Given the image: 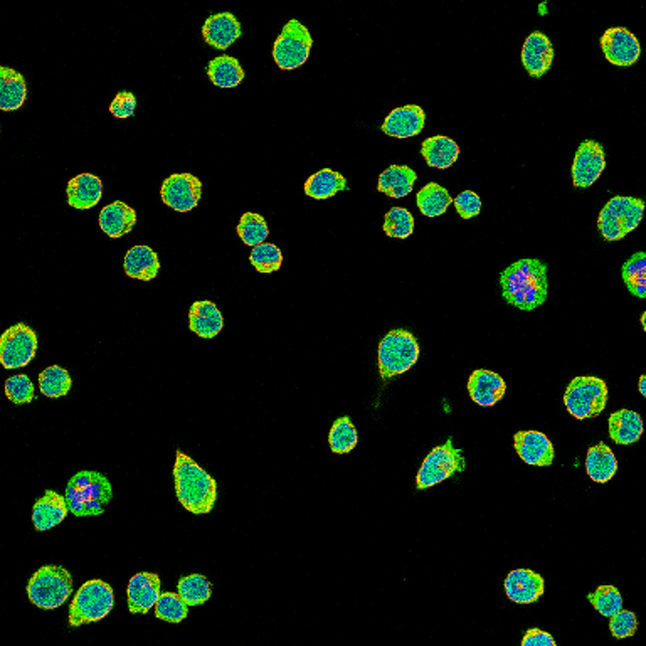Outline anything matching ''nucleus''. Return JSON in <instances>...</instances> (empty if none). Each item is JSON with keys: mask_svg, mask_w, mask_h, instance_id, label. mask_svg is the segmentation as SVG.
<instances>
[{"mask_svg": "<svg viewBox=\"0 0 646 646\" xmlns=\"http://www.w3.org/2000/svg\"><path fill=\"white\" fill-rule=\"evenodd\" d=\"M135 94L130 91H120L110 106V112L116 118H130L132 114H135Z\"/></svg>", "mask_w": 646, "mask_h": 646, "instance_id": "de8ad7c7", "label": "nucleus"}, {"mask_svg": "<svg viewBox=\"0 0 646 646\" xmlns=\"http://www.w3.org/2000/svg\"><path fill=\"white\" fill-rule=\"evenodd\" d=\"M179 596L187 606H203L211 598V584L201 574H191L179 581Z\"/></svg>", "mask_w": 646, "mask_h": 646, "instance_id": "58836bf2", "label": "nucleus"}, {"mask_svg": "<svg viewBox=\"0 0 646 646\" xmlns=\"http://www.w3.org/2000/svg\"><path fill=\"white\" fill-rule=\"evenodd\" d=\"M312 35L305 25L298 23L296 19L290 21L283 27L282 35L274 41L273 45V57L278 68L290 71L300 68L306 63L312 49Z\"/></svg>", "mask_w": 646, "mask_h": 646, "instance_id": "9d476101", "label": "nucleus"}, {"mask_svg": "<svg viewBox=\"0 0 646 646\" xmlns=\"http://www.w3.org/2000/svg\"><path fill=\"white\" fill-rule=\"evenodd\" d=\"M37 335L25 323H15L0 339V363L5 369L25 367L35 359Z\"/></svg>", "mask_w": 646, "mask_h": 646, "instance_id": "9b49d317", "label": "nucleus"}, {"mask_svg": "<svg viewBox=\"0 0 646 646\" xmlns=\"http://www.w3.org/2000/svg\"><path fill=\"white\" fill-rule=\"evenodd\" d=\"M463 470H465L463 452L456 450L453 446V440L450 438L442 446H436L424 458L418 476H416V488L426 490V488L434 487L456 473H462Z\"/></svg>", "mask_w": 646, "mask_h": 646, "instance_id": "1a4fd4ad", "label": "nucleus"}, {"mask_svg": "<svg viewBox=\"0 0 646 646\" xmlns=\"http://www.w3.org/2000/svg\"><path fill=\"white\" fill-rule=\"evenodd\" d=\"M250 261L256 272H278L282 268V263H283V254H282L280 248H276L272 243H263L260 246L253 248Z\"/></svg>", "mask_w": 646, "mask_h": 646, "instance_id": "79ce46f5", "label": "nucleus"}, {"mask_svg": "<svg viewBox=\"0 0 646 646\" xmlns=\"http://www.w3.org/2000/svg\"><path fill=\"white\" fill-rule=\"evenodd\" d=\"M112 497L114 492L106 476L98 472H80L69 480L65 499L73 515L93 517L102 515Z\"/></svg>", "mask_w": 646, "mask_h": 646, "instance_id": "7ed1b4c3", "label": "nucleus"}, {"mask_svg": "<svg viewBox=\"0 0 646 646\" xmlns=\"http://www.w3.org/2000/svg\"><path fill=\"white\" fill-rule=\"evenodd\" d=\"M203 35L207 45L224 51L241 37V24L231 12L213 14L205 19Z\"/></svg>", "mask_w": 646, "mask_h": 646, "instance_id": "412c9836", "label": "nucleus"}, {"mask_svg": "<svg viewBox=\"0 0 646 646\" xmlns=\"http://www.w3.org/2000/svg\"><path fill=\"white\" fill-rule=\"evenodd\" d=\"M416 179H418L416 172L408 165H391L379 175L377 191L386 194L393 199H401L411 194Z\"/></svg>", "mask_w": 646, "mask_h": 646, "instance_id": "c85d7f7f", "label": "nucleus"}, {"mask_svg": "<svg viewBox=\"0 0 646 646\" xmlns=\"http://www.w3.org/2000/svg\"><path fill=\"white\" fill-rule=\"evenodd\" d=\"M384 233L389 238L406 239L414 231V217L408 209L393 207L384 219Z\"/></svg>", "mask_w": 646, "mask_h": 646, "instance_id": "37998d69", "label": "nucleus"}, {"mask_svg": "<svg viewBox=\"0 0 646 646\" xmlns=\"http://www.w3.org/2000/svg\"><path fill=\"white\" fill-rule=\"evenodd\" d=\"M420 359V343L404 329L391 330L379 343L377 367L384 383L408 373Z\"/></svg>", "mask_w": 646, "mask_h": 646, "instance_id": "20e7f679", "label": "nucleus"}, {"mask_svg": "<svg viewBox=\"0 0 646 646\" xmlns=\"http://www.w3.org/2000/svg\"><path fill=\"white\" fill-rule=\"evenodd\" d=\"M588 600L592 608L606 618H611L616 612L623 610V598L614 586H600L594 592L588 594Z\"/></svg>", "mask_w": 646, "mask_h": 646, "instance_id": "ea45409f", "label": "nucleus"}, {"mask_svg": "<svg viewBox=\"0 0 646 646\" xmlns=\"http://www.w3.org/2000/svg\"><path fill=\"white\" fill-rule=\"evenodd\" d=\"M160 578L154 572H138L128 582L126 600L132 614H147L160 598Z\"/></svg>", "mask_w": 646, "mask_h": 646, "instance_id": "dca6fc26", "label": "nucleus"}, {"mask_svg": "<svg viewBox=\"0 0 646 646\" xmlns=\"http://www.w3.org/2000/svg\"><path fill=\"white\" fill-rule=\"evenodd\" d=\"M270 234V227L264 217L254 213H246L241 217L238 224V236L248 246H260Z\"/></svg>", "mask_w": 646, "mask_h": 646, "instance_id": "e433bc0d", "label": "nucleus"}, {"mask_svg": "<svg viewBox=\"0 0 646 646\" xmlns=\"http://www.w3.org/2000/svg\"><path fill=\"white\" fill-rule=\"evenodd\" d=\"M505 381L487 369H478L468 379V394L475 404L483 408L495 406L505 396Z\"/></svg>", "mask_w": 646, "mask_h": 646, "instance_id": "6ab92c4d", "label": "nucleus"}, {"mask_svg": "<svg viewBox=\"0 0 646 646\" xmlns=\"http://www.w3.org/2000/svg\"><path fill=\"white\" fill-rule=\"evenodd\" d=\"M645 213V203L636 197H612L602 207L598 227L606 241H620L640 226Z\"/></svg>", "mask_w": 646, "mask_h": 646, "instance_id": "6e6552de", "label": "nucleus"}, {"mask_svg": "<svg viewBox=\"0 0 646 646\" xmlns=\"http://www.w3.org/2000/svg\"><path fill=\"white\" fill-rule=\"evenodd\" d=\"M73 592V578L61 566L41 567L27 584V598L41 610H56L68 601Z\"/></svg>", "mask_w": 646, "mask_h": 646, "instance_id": "423d86ee", "label": "nucleus"}, {"mask_svg": "<svg viewBox=\"0 0 646 646\" xmlns=\"http://www.w3.org/2000/svg\"><path fill=\"white\" fill-rule=\"evenodd\" d=\"M136 223L135 209L122 201H114L100 213V227L110 238L118 239L128 234Z\"/></svg>", "mask_w": 646, "mask_h": 646, "instance_id": "b1692460", "label": "nucleus"}, {"mask_svg": "<svg viewBox=\"0 0 646 646\" xmlns=\"http://www.w3.org/2000/svg\"><path fill=\"white\" fill-rule=\"evenodd\" d=\"M162 201L177 213H189L199 204L203 195V182L191 174H174L160 189Z\"/></svg>", "mask_w": 646, "mask_h": 646, "instance_id": "f8f14e48", "label": "nucleus"}, {"mask_svg": "<svg viewBox=\"0 0 646 646\" xmlns=\"http://www.w3.org/2000/svg\"><path fill=\"white\" fill-rule=\"evenodd\" d=\"M601 49L604 57L618 68L633 66L641 53L636 35L624 27L608 29L601 37Z\"/></svg>", "mask_w": 646, "mask_h": 646, "instance_id": "ddd939ff", "label": "nucleus"}, {"mask_svg": "<svg viewBox=\"0 0 646 646\" xmlns=\"http://www.w3.org/2000/svg\"><path fill=\"white\" fill-rule=\"evenodd\" d=\"M453 204L458 215H462L463 219H472L482 211V199L472 191L458 194V197L453 199Z\"/></svg>", "mask_w": 646, "mask_h": 646, "instance_id": "49530a36", "label": "nucleus"}, {"mask_svg": "<svg viewBox=\"0 0 646 646\" xmlns=\"http://www.w3.org/2000/svg\"><path fill=\"white\" fill-rule=\"evenodd\" d=\"M207 75L219 88H234L244 80V69L236 57L219 56L207 66Z\"/></svg>", "mask_w": 646, "mask_h": 646, "instance_id": "473e14b6", "label": "nucleus"}, {"mask_svg": "<svg viewBox=\"0 0 646 646\" xmlns=\"http://www.w3.org/2000/svg\"><path fill=\"white\" fill-rule=\"evenodd\" d=\"M623 282L628 292L638 298L646 296V254L643 251L633 254L623 264Z\"/></svg>", "mask_w": 646, "mask_h": 646, "instance_id": "f704fd0d", "label": "nucleus"}, {"mask_svg": "<svg viewBox=\"0 0 646 646\" xmlns=\"http://www.w3.org/2000/svg\"><path fill=\"white\" fill-rule=\"evenodd\" d=\"M515 452L522 462L532 466H551L554 463L556 452L551 440L539 431H519L513 436Z\"/></svg>", "mask_w": 646, "mask_h": 646, "instance_id": "2eb2a0df", "label": "nucleus"}, {"mask_svg": "<svg viewBox=\"0 0 646 646\" xmlns=\"http://www.w3.org/2000/svg\"><path fill=\"white\" fill-rule=\"evenodd\" d=\"M505 592L517 604H532L544 594V578L531 569H515L505 579Z\"/></svg>", "mask_w": 646, "mask_h": 646, "instance_id": "a211bd4d", "label": "nucleus"}, {"mask_svg": "<svg viewBox=\"0 0 646 646\" xmlns=\"http://www.w3.org/2000/svg\"><path fill=\"white\" fill-rule=\"evenodd\" d=\"M638 628V620H636L635 612L631 611H618L614 616H611L610 621V630L614 638H630L636 633Z\"/></svg>", "mask_w": 646, "mask_h": 646, "instance_id": "a18cd8bd", "label": "nucleus"}, {"mask_svg": "<svg viewBox=\"0 0 646 646\" xmlns=\"http://www.w3.org/2000/svg\"><path fill=\"white\" fill-rule=\"evenodd\" d=\"M5 396L17 406L29 404L35 399V384L27 375L9 377L5 381Z\"/></svg>", "mask_w": 646, "mask_h": 646, "instance_id": "c03bdc74", "label": "nucleus"}, {"mask_svg": "<svg viewBox=\"0 0 646 646\" xmlns=\"http://www.w3.org/2000/svg\"><path fill=\"white\" fill-rule=\"evenodd\" d=\"M66 499L53 490H45V497L37 500L33 511V523L35 531L45 532L59 525L68 515Z\"/></svg>", "mask_w": 646, "mask_h": 646, "instance_id": "4be33fe9", "label": "nucleus"}, {"mask_svg": "<svg viewBox=\"0 0 646 646\" xmlns=\"http://www.w3.org/2000/svg\"><path fill=\"white\" fill-rule=\"evenodd\" d=\"M27 96V84L23 75L12 68H0V108L4 112L19 110Z\"/></svg>", "mask_w": 646, "mask_h": 646, "instance_id": "c756f323", "label": "nucleus"}, {"mask_svg": "<svg viewBox=\"0 0 646 646\" xmlns=\"http://www.w3.org/2000/svg\"><path fill=\"white\" fill-rule=\"evenodd\" d=\"M522 646H556V640L551 633L542 631L539 628H532L525 631V635L522 638Z\"/></svg>", "mask_w": 646, "mask_h": 646, "instance_id": "09e8293b", "label": "nucleus"}, {"mask_svg": "<svg viewBox=\"0 0 646 646\" xmlns=\"http://www.w3.org/2000/svg\"><path fill=\"white\" fill-rule=\"evenodd\" d=\"M426 114L418 104H406L393 110L387 114L383 132L394 138H409V136L420 135L424 128Z\"/></svg>", "mask_w": 646, "mask_h": 646, "instance_id": "aec40b11", "label": "nucleus"}, {"mask_svg": "<svg viewBox=\"0 0 646 646\" xmlns=\"http://www.w3.org/2000/svg\"><path fill=\"white\" fill-rule=\"evenodd\" d=\"M554 47L547 35L532 33L522 47V65L532 78H541L552 66Z\"/></svg>", "mask_w": 646, "mask_h": 646, "instance_id": "f3484780", "label": "nucleus"}, {"mask_svg": "<svg viewBox=\"0 0 646 646\" xmlns=\"http://www.w3.org/2000/svg\"><path fill=\"white\" fill-rule=\"evenodd\" d=\"M155 616L162 621L181 623L187 618V604L179 596V592H162L155 604Z\"/></svg>", "mask_w": 646, "mask_h": 646, "instance_id": "a19ab883", "label": "nucleus"}, {"mask_svg": "<svg viewBox=\"0 0 646 646\" xmlns=\"http://www.w3.org/2000/svg\"><path fill=\"white\" fill-rule=\"evenodd\" d=\"M357 430L353 426L351 418L343 416L341 420L335 421L329 432L330 450L333 453H351L352 450L357 446Z\"/></svg>", "mask_w": 646, "mask_h": 646, "instance_id": "c9c22d12", "label": "nucleus"}, {"mask_svg": "<svg viewBox=\"0 0 646 646\" xmlns=\"http://www.w3.org/2000/svg\"><path fill=\"white\" fill-rule=\"evenodd\" d=\"M102 181L93 174H81L68 182V204L75 209H91L102 199Z\"/></svg>", "mask_w": 646, "mask_h": 646, "instance_id": "5701e85b", "label": "nucleus"}, {"mask_svg": "<svg viewBox=\"0 0 646 646\" xmlns=\"http://www.w3.org/2000/svg\"><path fill=\"white\" fill-rule=\"evenodd\" d=\"M174 482L177 499L185 511L195 515L213 512L217 500L214 478L182 452L175 453Z\"/></svg>", "mask_w": 646, "mask_h": 646, "instance_id": "f03ea898", "label": "nucleus"}, {"mask_svg": "<svg viewBox=\"0 0 646 646\" xmlns=\"http://www.w3.org/2000/svg\"><path fill=\"white\" fill-rule=\"evenodd\" d=\"M124 266L130 278L140 282H152L159 274V256L148 246H135L126 253Z\"/></svg>", "mask_w": 646, "mask_h": 646, "instance_id": "bb28decb", "label": "nucleus"}, {"mask_svg": "<svg viewBox=\"0 0 646 646\" xmlns=\"http://www.w3.org/2000/svg\"><path fill=\"white\" fill-rule=\"evenodd\" d=\"M224 320L213 302H195L189 313V329L203 339H214L223 330Z\"/></svg>", "mask_w": 646, "mask_h": 646, "instance_id": "393cba45", "label": "nucleus"}, {"mask_svg": "<svg viewBox=\"0 0 646 646\" xmlns=\"http://www.w3.org/2000/svg\"><path fill=\"white\" fill-rule=\"evenodd\" d=\"M564 404L576 420L598 418L608 404V386L600 377H574L566 387Z\"/></svg>", "mask_w": 646, "mask_h": 646, "instance_id": "0eeeda50", "label": "nucleus"}, {"mask_svg": "<svg viewBox=\"0 0 646 646\" xmlns=\"http://www.w3.org/2000/svg\"><path fill=\"white\" fill-rule=\"evenodd\" d=\"M616 470L618 462L610 446H606L604 442L591 446L586 456V472L592 482L606 483L614 476Z\"/></svg>", "mask_w": 646, "mask_h": 646, "instance_id": "7c9ffc66", "label": "nucleus"}, {"mask_svg": "<svg viewBox=\"0 0 646 646\" xmlns=\"http://www.w3.org/2000/svg\"><path fill=\"white\" fill-rule=\"evenodd\" d=\"M342 191H347L345 177L339 172L330 171V169H323L310 175V179L305 182L306 195L317 201L330 199Z\"/></svg>", "mask_w": 646, "mask_h": 646, "instance_id": "2f4dec72", "label": "nucleus"}, {"mask_svg": "<svg viewBox=\"0 0 646 646\" xmlns=\"http://www.w3.org/2000/svg\"><path fill=\"white\" fill-rule=\"evenodd\" d=\"M452 203H453V199H452L450 193L436 182H431L428 185H424L416 195V204L420 207L422 215H428V217H438V215L444 214Z\"/></svg>", "mask_w": 646, "mask_h": 646, "instance_id": "72a5a7b5", "label": "nucleus"}, {"mask_svg": "<svg viewBox=\"0 0 646 646\" xmlns=\"http://www.w3.org/2000/svg\"><path fill=\"white\" fill-rule=\"evenodd\" d=\"M39 387L45 397L55 399V397L66 396L71 389V377L68 371L59 365L47 367L39 374Z\"/></svg>", "mask_w": 646, "mask_h": 646, "instance_id": "4c0bfd02", "label": "nucleus"}, {"mask_svg": "<svg viewBox=\"0 0 646 646\" xmlns=\"http://www.w3.org/2000/svg\"><path fill=\"white\" fill-rule=\"evenodd\" d=\"M114 594L110 584L100 579H91L81 586L69 606V626L96 623L114 610Z\"/></svg>", "mask_w": 646, "mask_h": 646, "instance_id": "39448f33", "label": "nucleus"}, {"mask_svg": "<svg viewBox=\"0 0 646 646\" xmlns=\"http://www.w3.org/2000/svg\"><path fill=\"white\" fill-rule=\"evenodd\" d=\"M421 154L434 169H448L452 167L460 155V147L448 136L438 135L426 138L421 145Z\"/></svg>", "mask_w": 646, "mask_h": 646, "instance_id": "cd10ccee", "label": "nucleus"}, {"mask_svg": "<svg viewBox=\"0 0 646 646\" xmlns=\"http://www.w3.org/2000/svg\"><path fill=\"white\" fill-rule=\"evenodd\" d=\"M645 383H646V375H641V377H640V394H641V396H643V397L646 396Z\"/></svg>", "mask_w": 646, "mask_h": 646, "instance_id": "8fccbe9b", "label": "nucleus"}, {"mask_svg": "<svg viewBox=\"0 0 646 646\" xmlns=\"http://www.w3.org/2000/svg\"><path fill=\"white\" fill-rule=\"evenodd\" d=\"M606 167V157L601 144L584 140L579 145L572 164V182L576 189H588L600 179Z\"/></svg>", "mask_w": 646, "mask_h": 646, "instance_id": "4468645a", "label": "nucleus"}, {"mask_svg": "<svg viewBox=\"0 0 646 646\" xmlns=\"http://www.w3.org/2000/svg\"><path fill=\"white\" fill-rule=\"evenodd\" d=\"M643 434V422L640 414L630 409H620L610 416V438L616 444H635Z\"/></svg>", "mask_w": 646, "mask_h": 646, "instance_id": "a878e982", "label": "nucleus"}, {"mask_svg": "<svg viewBox=\"0 0 646 646\" xmlns=\"http://www.w3.org/2000/svg\"><path fill=\"white\" fill-rule=\"evenodd\" d=\"M500 288L509 305L532 312L547 300V264L533 258L515 261L500 274Z\"/></svg>", "mask_w": 646, "mask_h": 646, "instance_id": "f257e3e1", "label": "nucleus"}]
</instances>
